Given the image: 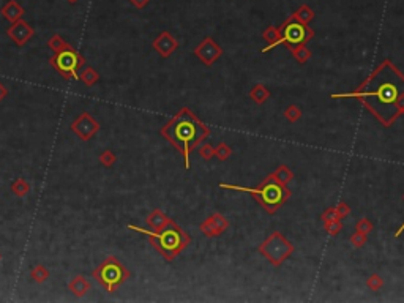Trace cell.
I'll return each mask as SVG.
<instances>
[{"mask_svg":"<svg viewBox=\"0 0 404 303\" xmlns=\"http://www.w3.org/2000/svg\"><path fill=\"white\" fill-rule=\"evenodd\" d=\"M331 98L360 99L382 125L392 126L404 115V75L390 60H384L355 90L333 93Z\"/></svg>","mask_w":404,"mask_h":303,"instance_id":"cell-1","label":"cell"},{"mask_svg":"<svg viewBox=\"0 0 404 303\" xmlns=\"http://www.w3.org/2000/svg\"><path fill=\"white\" fill-rule=\"evenodd\" d=\"M28 277L33 283H38V284H43L49 277H51V272L43 265V264H38L35 267H32L30 273H28Z\"/></svg>","mask_w":404,"mask_h":303,"instance_id":"cell-23","label":"cell"},{"mask_svg":"<svg viewBox=\"0 0 404 303\" xmlns=\"http://www.w3.org/2000/svg\"><path fill=\"white\" fill-rule=\"evenodd\" d=\"M366 242H368V235L363 234V232H358V230H355V232L351 235V243H352V247H355V248L365 247Z\"/></svg>","mask_w":404,"mask_h":303,"instance_id":"cell-31","label":"cell"},{"mask_svg":"<svg viewBox=\"0 0 404 303\" xmlns=\"http://www.w3.org/2000/svg\"><path fill=\"white\" fill-rule=\"evenodd\" d=\"M90 289H92V284H90L89 278L84 277V275H76V277L71 278L70 283H68V291L73 294L75 297H78V298L84 297Z\"/></svg>","mask_w":404,"mask_h":303,"instance_id":"cell-14","label":"cell"},{"mask_svg":"<svg viewBox=\"0 0 404 303\" xmlns=\"http://www.w3.org/2000/svg\"><path fill=\"white\" fill-rule=\"evenodd\" d=\"M220 188L224 190H232V191H242L251 194L261 207L273 215L277 213L278 209L286 204L291 197V190L287 188V185L280 183L272 176H267L257 186H242V185H229V183H220Z\"/></svg>","mask_w":404,"mask_h":303,"instance_id":"cell-4","label":"cell"},{"mask_svg":"<svg viewBox=\"0 0 404 303\" xmlns=\"http://www.w3.org/2000/svg\"><path fill=\"white\" fill-rule=\"evenodd\" d=\"M261 253L273 267H280L284 261H287L294 253V245L287 240L281 232L275 230L272 232L261 245L257 247Z\"/></svg>","mask_w":404,"mask_h":303,"instance_id":"cell-6","label":"cell"},{"mask_svg":"<svg viewBox=\"0 0 404 303\" xmlns=\"http://www.w3.org/2000/svg\"><path fill=\"white\" fill-rule=\"evenodd\" d=\"M227 227H229V221L221 213H213L209 216L207 220H204L199 224V230L209 239L221 235L223 232H226Z\"/></svg>","mask_w":404,"mask_h":303,"instance_id":"cell-12","label":"cell"},{"mask_svg":"<svg viewBox=\"0 0 404 303\" xmlns=\"http://www.w3.org/2000/svg\"><path fill=\"white\" fill-rule=\"evenodd\" d=\"M48 48L52 51V52H60V51H65V49H70L73 48L66 43V40H63V37H60L59 33H54L49 40H48Z\"/></svg>","mask_w":404,"mask_h":303,"instance_id":"cell-25","label":"cell"},{"mask_svg":"<svg viewBox=\"0 0 404 303\" xmlns=\"http://www.w3.org/2000/svg\"><path fill=\"white\" fill-rule=\"evenodd\" d=\"M402 199H404V196H402ZM402 232H404V223H402V224L399 226V229H398V230H396V232H395V237L398 239V237H399V235H401Z\"/></svg>","mask_w":404,"mask_h":303,"instance_id":"cell-38","label":"cell"},{"mask_svg":"<svg viewBox=\"0 0 404 303\" xmlns=\"http://www.w3.org/2000/svg\"><path fill=\"white\" fill-rule=\"evenodd\" d=\"M355 229L358 230V232H363V234H369L371 230L374 229V226H373V223L368 220V218H360L358 221H357V224H355Z\"/></svg>","mask_w":404,"mask_h":303,"instance_id":"cell-32","label":"cell"},{"mask_svg":"<svg viewBox=\"0 0 404 303\" xmlns=\"http://www.w3.org/2000/svg\"><path fill=\"white\" fill-rule=\"evenodd\" d=\"M366 286H368L369 291L379 292L384 287V280H382V277L379 275V273H373V275H369L368 280H366Z\"/></svg>","mask_w":404,"mask_h":303,"instance_id":"cell-26","label":"cell"},{"mask_svg":"<svg viewBox=\"0 0 404 303\" xmlns=\"http://www.w3.org/2000/svg\"><path fill=\"white\" fill-rule=\"evenodd\" d=\"M287 49L291 51L292 57L297 60V63L305 65L310 62V59L313 57V52L310 48H307V45H300V46H287Z\"/></svg>","mask_w":404,"mask_h":303,"instance_id":"cell-19","label":"cell"},{"mask_svg":"<svg viewBox=\"0 0 404 303\" xmlns=\"http://www.w3.org/2000/svg\"><path fill=\"white\" fill-rule=\"evenodd\" d=\"M128 2L131 4L134 8H138V10H142V8H146V7L149 5L150 0H128Z\"/></svg>","mask_w":404,"mask_h":303,"instance_id":"cell-36","label":"cell"},{"mask_svg":"<svg viewBox=\"0 0 404 303\" xmlns=\"http://www.w3.org/2000/svg\"><path fill=\"white\" fill-rule=\"evenodd\" d=\"M146 223H147V226H149L150 230H161L163 227H166L171 223V218H169V216L163 210L155 209V210H152L149 213Z\"/></svg>","mask_w":404,"mask_h":303,"instance_id":"cell-17","label":"cell"},{"mask_svg":"<svg viewBox=\"0 0 404 303\" xmlns=\"http://www.w3.org/2000/svg\"><path fill=\"white\" fill-rule=\"evenodd\" d=\"M11 193L16 196V197H25L28 193H30V190H32V186H30V183H28L25 179H22V177H18L16 180H14L13 183H11Z\"/></svg>","mask_w":404,"mask_h":303,"instance_id":"cell-22","label":"cell"},{"mask_svg":"<svg viewBox=\"0 0 404 303\" xmlns=\"http://www.w3.org/2000/svg\"><path fill=\"white\" fill-rule=\"evenodd\" d=\"M128 229L134 230L138 234L146 235L152 247L160 253L164 257V261L167 262L174 261V259L191 243V237L186 234L174 220H171V223L161 230L142 229L134 224H128Z\"/></svg>","mask_w":404,"mask_h":303,"instance_id":"cell-3","label":"cell"},{"mask_svg":"<svg viewBox=\"0 0 404 303\" xmlns=\"http://www.w3.org/2000/svg\"><path fill=\"white\" fill-rule=\"evenodd\" d=\"M0 261H2V254H0Z\"/></svg>","mask_w":404,"mask_h":303,"instance_id":"cell-40","label":"cell"},{"mask_svg":"<svg viewBox=\"0 0 404 303\" xmlns=\"http://www.w3.org/2000/svg\"><path fill=\"white\" fill-rule=\"evenodd\" d=\"M301 109L297 106V105H289L287 106L286 109H284V117L289 120L291 123H294V122H297V120H300L301 119Z\"/></svg>","mask_w":404,"mask_h":303,"instance_id":"cell-28","label":"cell"},{"mask_svg":"<svg viewBox=\"0 0 404 303\" xmlns=\"http://www.w3.org/2000/svg\"><path fill=\"white\" fill-rule=\"evenodd\" d=\"M66 2H68V4H71V5H75V4H78V2H79V0H66Z\"/></svg>","mask_w":404,"mask_h":303,"instance_id":"cell-39","label":"cell"},{"mask_svg":"<svg viewBox=\"0 0 404 303\" xmlns=\"http://www.w3.org/2000/svg\"><path fill=\"white\" fill-rule=\"evenodd\" d=\"M152 48H153L158 54H160V55L163 57V59H169V57L177 51V48H179V41H177V38H176L174 35L164 30V32H161L160 35H158V37L153 40Z\"/></svg>","mask_w":404,"mask_h":303,"instance_id":"cell-13","label":"cell"},{"mask_svg":"<svg viewBox=\"0 0 404 303\" xmlns=\"http://www.w3.org/2000/svg\"><path fill=\"white\" fill-rule=\"evenodd\" d=\"M270 176L275 180H278L280 183H283V185H289L294 180V172L289 169V166H286V164L278 166Z\"/></svg>","mask_w":404,"mask_h":303,"instance_id":"cell-20","label":"cell"},{"mask_svg":"<svg viewBox=\"0 0 404 303\" xmlns=\"http://www.w3.org/2000/svg\"><path fill=\"white\" fill-rule=\"evenodd\" d=\"M0 13H2V16L8 22H16V21L22 19V16L25 14V10L18 0H8V2L2 7V10H0Z\"/></svg>","mask_w":404,"mask_h":303,"instance_id":"cell-15","label":"cell"},{"mask_svg":"<svg viewBox=\"0 0 404 303\" xmlns=\"http://www.w3.org/2000/svg\"><path fill=\"white\" fill-rule=\"evenodd\" d=\"M331 220H340V218H338V215H336L335 207H328V209L321 215V221H322V223H328V221H331Z\"/></svg>","mask_w":404,"mask_h":303,"instance_id":"cell-35","label":"cell"},{"mask_svg":"<svg viewBox=\"0 0 404 303\" xmlns=\"http://www.w3.org/2000/svg\"><path fill=\"white\" fill-rule=\"evenodd\" d=\"M99 128L101 126H99L98 120L89 112H81L70 125L71 133H73L76 138H79L81 141H84V142L90 141L99 131Z\"/></svg>","mask_w":404,"mask_h":303,"instance_id":"cell-9","label":"cell"},{"mask_svg":"<svg viewBox=\"0 0 404 303\" xmlns=\"http://www.w3.org/2000/svg\"><path fill=\"white\" fill-rule=\"evenodd\" d=\"M230 155H232V149H230L226 142H220L218 146L215 147V156L221 161H226Z\"/></svg>","mask_w":404,"mask_h":303,"instance_id":"cell-29","label":"cell"},{"mask_svg":"<svg viewBox=\"0 0 404 303\" xmlns=\"http://www.w3.org/2000/svg\"><path fill=\"white\" fill-rule=\"evenodd\" d=\"M199 155L204 158L206 161H209V160H212V158L215 156V147L213 146H210V144H202V146L199 147Z\"/></svg>","mask_w":404,"mask_h":303,"instance_id":"cell-33","label":"cell"},{"mask_svg":"<svg viewBox=\"0 0 404 303\" xmlns=\"http://www.w3.org/2000/svg\"><path fill=\"white\" fill-rule=\"evenodd\" d=\"M160 134L180 152L185 169H190V155L210 136V128L193 111L183 108L161 126Z\"/></svg>","mask_w":404,"mask_h":303,"instance_id":"cell-2","label":"cell"},{"mask_svg":"<svg viewBox=\"0 0 404 303\" xmlns=\"http://www.w3.org/2000/svg\"><path fill=\"white\" fill-rule=\"evenodd\" d=\"M281 33L284 37V46H300L307 45L310 40L314 38V30L307 24H301L292 18L287 19L283 25H280Z\"/></svg>","mask_w":404,"mask_h":303,"instance_id":"cell-8","label":"cell"},{"mask_svg":"<svg viewBox=\"0 0 404 303\" xmlns=\"http://www.w3.org/2000/svg\"><path fill=\"white\" fill-rule=\"evenodd\" d=\"M35 35V28L24 19H19L16 22H11V25L7 28V37L16 45L18 48L25 46Z\"/></svg>","mask_w":404,"mask_h":303,"instance_id":"cell-11","label":"cell"},{"mask_svg":"<svg viewBox=\"0 0 404 303\" xmlns=\"http://www.w3.org/2000/svg\"><path fill=\"white\" fill-rule=\"evenodd\" d=\"M262 38L268 43V45L262 49V52H268L270 49L277 48L280 45H284V37L281 33V28L275 25H268L262 32Z\"/></svg>","mask_w":404,"mask_h":303,"instance_id":"cell-16","label":"cell"},{"mask_svg":"<svg viewBox=\"0 0 404 303\" xmlns=\"http://www.w3.org/2000/svg\"><path fill=\"white\" fill-rule=\"evenodd\" d=\"M193 54L206 66H212L223 55V49L218 45H216L215 40L212 37H207V38L202 40L199 45L194 48Z\"/></svg>","mask_w":404,"mask_h":303,"instance_id":"cell-10","label":"cell"},{"mask_svg":"<svg viewBox=\"0 0 404 303\" xmlns=\"http://www.w3.org/2000/svg\"><path fill=\"white\" fill-rule=\"evenodd\" d=\"M335 210H336V215H338L340 220H343V218H346V216L351 215V207H349L348 202H340V204L335 207Z\"/></svg>","mask_w":404,"mask_h":303,"instance_id":"cell-34","label":"cell"},{"mask_svg":"<svg viewBox=\"0 0 404 303\" xmlns=\"http://www.w3.org/2000/svg\"><path fill=\"white\" fill-rule=\"evenodd\" d=\"M78 79L84 85H87V87H93V85L99 81V75L93 66H84L78 73Z\"/></svg>","mask_w":404,"mask_h":303,"instance_id":"cell-18","label":"cell"},{"mask_svg":"<svg viewBox=\"0 0 404 303\" xmlns=\"http://www.w3.org/2000/svg\"><path fill=\"white\" fill-rule=\"evenodd\" d=\"M250 98L254 101L256 105H264L265 101L270 98V92L264 84H256L254 87L250 90Z\"/></svg>","mask_w":404,"mask_h":303,"instance_id":"cell-21","label":"cell"},{"mask_svg":"<svg viewBox=\"0 0 404 303\" xmlns=\"http://www.w3.org/2000/svg\"><path fill=\"white\" fill-rule=\"evenodd\" d=\"M314 11L308 7V5H301L294 14H292V19H295V21H298V22H301V24H307V25H310V22L314 19Z\"/></svg>","mask_w":404,"mask_h":303,"instance_id":"cell-24","label":"cell"},{"mask_svg":"<svg viewBox=\"0 0 404 303\" xmlns=\"http://www.w3.org/2000/svg\"><path fill=\"white\" fill-rule=\"evenodd\" d=\"M131 277L125 264L115 256H108L98 267L93 268L92 278L109 294L115 292L119 287Z\"/></svg>","mask_w":404,"mask_h":303,"instance_id":"cell-5","label":"cell"},{"mask_svg":"<svg viewBox=\"0 0 404 303\" xmlns=\"http://www.w3.org/2000/svg\"><path fill=\"white\" fill-rule=\"evenodd\" d=\"M49 65L63 79H78V73L84 68L85 59L75 48H70L60 52H54V55L49 59Z\"/></svg>","mask_w":404,"mask_h":303,"instance_id":"cell-7","label":"cell"},{"mask_svg":"<svg viewBox=\"0 0 404 303\" xmlns=\"http://www.w3.org/2000/svg\"><path fill=\"white\" fill-rule=\"evenodd\" d=\"M324 226H325L327 234L331 235V237L338 235V234L341 232V230H343V223H341V220H331V221H328V223H324Z\"/></svg>","mask_w":404,"mask_h":303,"instance_id":"cell-30","label":"cell"},{"mask_svg":"<svg viewBox=\"0 0 404 303\" xmlns=\"http://www.w3.org/2000/svg\"><path fill=\"white\" fill-rule=\"evenodd\" d=\"M99 163H101V166H105V167H112L114 166V163L117 161V156H115V153L111 150V149H106V150H103L99 153Z\"/></svg>","mask_w":404,"mask_h":303,"instance_id":"cell-27","label":"cell"},{"mask_svg":"<svg viewBox=\"0 0 404 303\" xmlns=\"http://www.w3.org/2000/svg\"><path fill=\"white\" fill-rule=\"evenodd\" d=\"M7 96H8V89H7V85L0 82V101H4Z\"/></svg>","mask_w":404,"mask_h":303,"instance_id":"cell-37","label":"cell"}]
</instances>
